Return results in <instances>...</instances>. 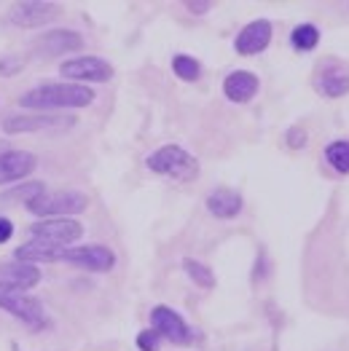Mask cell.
Returning <instances> with one entry per match:
<instances>
[{
    "label": "cell",
    "instance_id": "obj_16",
    "mask_svg": "<svg viewBox=\"0 0 349 351\" xmlns=\"http://www.w3.org/2000/svg\"><path fill=\"white\" fill-rule=\"evenodd\" d=\"M223 94L232 99V102H250L256 94H258V75L250 73V70H234L226 75L223 81Z\"/></svg>",
    "mask_w": 349,
    "mask_h": 351
},
{
    "label": "cell",
    "instance_id": "obj_6",
    "mask_svg": "<svg viewBox=\"0 0 349 351\" xmlns=\"http://www.w3.org/2000/svg\"><path fill=\"white\" fill-rule=\"evenodd\" d=\"M73 126L70 116H52V113H11L3 118L5 134H25V132H46V129H67Z\"/></svg>",
    "mask_w": 349,
    "mask_h": 351
},
{
    "label": "cell",
    "instance_id": "obj_14",
    "mask_svg": "<svg viewBox=\"0 0 349 351\" xmlns=\"http://www.w3.org/2000/svg\"><path fill=\"white\" fill-rule=\"evenodd\" d=\"M315 88L320 91L322 97H328V99H339V97L349 94V73L341 64L328 62L315 75Z\"/></svg>",
    "mask_w": 349,
    "mask_h": 351
},
{
    "label": "cell",
    "instance_id": "obj_3",
    "mask_svg": "<svg viewBox=\"0 0 349 351\" xmlns=\"http://www.w3.org/2000/svg\"><path fill=\"white\" fill-rule=\"evenodd\" d=\"M89 206L87 193L81 191H43L35 202H30L27 209L38 217H70Z\"/></svg>",
    "mask_w": 349,
    "mask_h": 351
},
{
    "label": "cell",
    "instance_id": "obj_18",
    "mask_svg": "<svg viewBox=\"0 0 349 351\" xmlns=\"http://www.w3.org/2000/svg\"><path fill=\"white\" fill-rule=\"evenodd\" d=\"M291 43L295 51H315L317 43H320V29L315 25H298V27L291 32Z\"/></svg>",
    "mask_w": 349,
    "mask_h": 351
},
{
    "label": "cell",
    "instance_id": "obj_13",
    "mask_svg": "<svg viewBox=\"0 0 349 351\" xmlns=\"http://www.w3.org/2000/svg\"><path fill=\"white\" fill-rule=\"evenodd\" d=\"M38 167V158L27 153V150H8V153H0V185L5 182H16L22 177H27L35 172Z\"/></svg>",
    "mask_w": 349,
    "mask_h": 351
},
{
    "label": "cell",
    "instance_id": "obj_22",
    "mask_svg": "<svg viewBox=\"0 0 349 351\" xmlns=\"http://www.w3.org/2000/svg\"><path fill=\"white\" fill-rule=\"evenodd\" d=\"M172 70L180 81H196L199 78V62L194 57H185V54H177L172 59Z\"/></svg>",
    "mask_w": 349,
    "mask_h": 351
},
{
    "label": "cell",
    "instance_id": "obj_23",
    "mask_svg": "<svg viewBox=\"0 0 349 351\" xmlns=\"http://www.w3.org/2000/svg\"><path fill=\"white\" fill-rule=\"evenodd\" d=\"M22 67H25V57H19V54L0 57V75H16Z\"/></svg>",
    "mask_w": 349,
    "mask_h": 351
},
{
    "label": "cell",
    "instance_id": "obj_5",
    "mask_svg": "<svg viewBox=\"0 0 349 351\" xmlns=\"http://www.w3.org/2000/svg\"><path fill=\"white\" fill-rule=\"evenodd\" d=\"M30 236L65 250L67 244H73V241H78L84 236V226L78 220H73V217H46V220H41V223H35L30 228Z\"/></svg>",
    "mask_w": 349,
    "mask_h": 351
},
{
    "label": "cell",
    "instance_id": "obj_1",
    "mask_svg": "<svg viewBox=\"0 0 349 351\" xmlns=\"http://www.w3.org/2000/svg\"><path fill=\"white\" fill-rule=\"evenodd\" d=\"M94 102V91L84 84H41L30 88L27 94L19 99L22 108L30 110H65V108H87Z\"/></svg>",
    "mask_w": 349,
    "mask_h": 351
},
{
    "label": "cell",
    "instance_id": "obj_8",
    "mask_svg": "<svg viewBox=\"0 0 349 351\" xmlns=\"http://www.w3.org/2000/svg\"><path fill=\"white\" fill-rule=\"evenodd\" d=\"M59 73L70 81H84V84H102L113 78V64L100 57H76L62 62Z\"/></svg>",
    "mask_w": 349,
    "mask_h": 351
},
{
    "label": "cell",
    "instance_id": "obj_2",
    "mask_svg": "<svg viewBox=\"0 0 349 351\" xmlns=\"http://www.w3.org/2000/svg\"><path fill=\"white\" fill-rule=\"evenodd\" d=\"M148 169L161 177H172L177 182H188L199 175V161L180 145H164L148 156Z\"/></svg>",
    "mask_w": 349,
    "mask_h": 351
},
{
    "label": "cell",
    "instance_id": "obj_19",
    "mask_svg": "<svg viewBox=\"0 0 349 351\" xmlns=\"http://www.w3.org/2000/svg\"><path fill=\"white\" fill-rule=\"evenodd\" d=\"M325 161L330 164V169H336L339 175H349V143L347 140H336L325 147Z\"/></svg>",
    "mask_w": 349,
    "mask_h": 351
},
{
    "label": "cell",
    "instance_id": "obj_20",
    "mask_svg": "<svg viewBox=\"0 0 349 351\" xmlns=\"http://www.w3.org/2000/svg\"><path fill=\"white\" fill-rule=\"evenodd\" d=\"M43 191H46L43 182H25V185H16V188H11L8 193H3V202H22V204H30V202H35Z\"/></svg>",
    "mask_w": 349,
    "mask_h": 351
},
{
    "label": "cell",
    "instance_id": "obj_15",
    "mask_svg": "<svg viewBox=\"0 0 349 351\" xmlns=\"http://www.w3.org/2000/svg\"><path fill=\"white\" fill-rule=\"evenodd\" d=\"M41 282V268H35L32 263H3L0 265V285L11 287V290H32Z\"/></svg>",
    "mask_w": 349,
    "mask_h": 351
},
{
    "label": "cell",
    "instance_id": "obj_26",
    "mask_svg": "<svg viewBox=\"0 0 349 351\" xmlns=\"http://www.w3.org/2000/svg\"><path fill=\"white\" fill-rule=\"evenodd\" d=\"M14 234V226H11V220L8 217H0V244H5L8 239Z\"/></svg>",
    "mask_w": 349,
    "mask_h": 351
},
{
    "label": "cell",
    "instance_id": "obj_21",
    "mask_svg": "<svg viewBox=\"0 0 349 351\" xmlns=\"http://www.w3.org/2000/svg\"><path fill=\"white\" fill-rule=\"evenodd\" d=\"M183 268H185V274H188L199 287H204V290L215 287V274H212L204 263L194 261V258H185V261H183Z\"/></svg>",
    "mask_w": 349,
    "mask_h": 351
},
{
    "label": "cell",
    "instance_id": "obj_27",
    "mask_svg": "<svg viewBox=\"0 0 349 351\" xmlns=\"http://www.w3.org/2000/svg\"><path fill=\"white\" fill-rule=\"evenodd\" d=\"M185 8H188L191 14H204V11L212 8V3H185Z\"/></svg>",
    "mask_w": 349,
    "mask_h": 351
},
{
    "label": "cell",
    "instance_id": "obj_9",
    "mask_svg": "<svg viewBox=\"0 0 349 351\" xmlns=\"http://www.w3.org/2000/svg\"><path fill=\"white\" fill-rule=\"evenodd\" d=\"M150 324H153V330L161 335V338H167V341H172V343H180V346H185V343H191V327L185 324V319L170 308V306H156L153 311H150Z\"/></svg>",
    "mask_w": 349,
    "mask_h": 351
},
{
    "label": "cell",
    "instance_id": "obj_7",
    "mask_svg": "<svg viewBox=\"0 0 349 351\" xmlns=\"http://www.w3.org/2000/svg\"><path fill=\"white\" fill-rule=\"evenodd\" d=\"M59 261L73 265H81L89 271H97V274H105L116 265V255L113 250H108L105 244H84V247H70V250H62L59 252Z\"/></svg>",
    "mask_w": 349,
    "mask_h": 351
},
{
    "label": "cell",
    "instance_id": "obj_17",
    "mask_svg": "<svg viewBox=\"0 0 349 351\" xmlns=\"http://www.w3.org/2000/svg\"><path fill=\"white\" fill-rule=\"evenodd\" d=\"M207 212L221 217V220H232L242 212V196L232 191V188H215L210 196H207Z\"/></svg>",
    "mask_w": 349,
    "mask_h": 351
},
{
    "label": "cell",
    "instance_id": "obj_4",
    "mask_svg": "<svg viewBox=\"0 0 349 351\" xmlns=\"http://www.w3.org/2000/svg\"><path fill=\"white\" fill-rule=\"evenodd\" d=\"M0 308L8 311L11 317L22 319L30 327H46L49 324L46 308H43V303L38 298L19 293V290H11V287H3V285H0Z\"/></svg>",
    "mask_w": 349,
    "mask_h": 351
},
{
    "label": "cell",
    "instance_id": "obj_24",
    "mask_svg": "<svg viewBox=\"0 0 349 351\" xmlns=\"http://www.w3.org/2000/svg\"><path fill=\"white\" fill-rule=\"evenodd\" d=\"M159 343H161V335L156 330H143L137 335V349L140 351H159Z\"/></svg>",
    "mask_w": 349,
    "mask_h": 351
},
{
    "label": "cell",
    "instance_id": "obj_11",
    "mask_svg": "<svg viewBox=\"0 0 349 351\" xmlns=\"http://www.w3.org/2000/svg\"><path fill=\"white\" fill-rule=\"evenodd\" d=\"M59 14L57 3H38V0H25L11 8V22L19 27H41L52 22Z\"/></svg>",
    "mask_w": 349,
    "mask_h": 351
},
{
    "label": "cell",
    "instance_id": "obj_25",
    "mask_svg": "<svg viewBox=\"0 0 349 351\" xmlns=\"http://www.w3.org/2000/svg\"><path fill=\"white\" fill-rule=\"evenodd\" d=\"M288 145H291V147H304V145H306V134H304V129L293 126L291 132H288Z\"/></svg>",
    "mask_w": 349,
    "mask_h": 351
},
{
    "label": "cell",
    "instance_id": "obj_12",
    "mask_svg": "<svg viewBox=\"0 0 349 351\" xmlns=\"http://www.w3.org/2000/svg\"><path fill=\"white\" fill-rule=\"evenodd\" d=\"M269 43H271V22L269 19H256L236 35L234 49L242 57H253V54H261Z\"/></svg>",
    "mask_w": 349,
    "mask_h": 351
},
{
    "label": "cell",
    "instance_id": "obj_10",
    "mask_svg": "<svg viewBox=\"0 0 349 351\" xmlns=\"http://www.w3.org/2000/svg\"><path fill=\"white\" fill-rule=\"evenodd\" d=\"M35 49L43 51L46 57L70 54V51H81L84 49V38L78 32H73V29H49V32L35 38Z\"/></svg>",
    "mask_w": 349,
    "mask_h": 351
}]
</instances>
